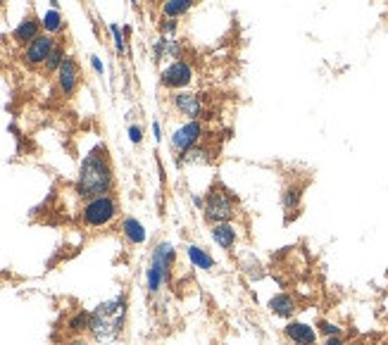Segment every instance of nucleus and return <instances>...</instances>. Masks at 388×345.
<instances>
[{
  "mask_svg": "<svg viewBox=\"0 0 388 345\" xmlns=\"http://www.w3.org/2000/svg\"><path fill=\"white\" fill-rule=\"evenodd\" d=\"M210 160H212V150L208 146H203V143H198V146H193L191 150H186L184 155H179V160H176V165H208Z\"/></svg>",
  "mask_w": 388,
  "mask_h": 345,
  "instance_id": "18",
  "label": "nucleus"
},
{
  "mask_svg": "<svg viewBox=\"0 0 388 345\" xmlns=\"http://www.w3.org/2000/svg\"><path fill=\"white\" fill-rule=\"evenodd\" d=\"M153 136H155V141H162V126H160V121H153Z\"/></svg>",
  "mask_w": 388,
  "mask_h": 345,
  "instance_id": "29",
  "label": "nucleus"
},
{
  "mask_svg": "<svg viewBox=\"0 0 388 345\" xmlns=\"http://www.w3.org/2000/svg\"><path fill=\"white\" fill-rule=\"evenodd\" d=\"M267 308H269V312L274 317L291 319V317L296 314V310H298V303H296V298H293L291 293H276V296L269 300Z\"/></svg>",
  "mask_w": 388,
  "mask_h": 345,
  "instance_id": "14",
  "label": "nucleus"
},
{
  "mask_svg": "<svg viewBox=\"0 0 388 345\" xmlns=\"http://www.w3.org/2000/svg\"><path fill=\"white\" fill-rule=\"evenodd\" d=\"M186 255L188 260H191V264L196 267V269H203V271H212L217 262H214V258L208 253L205 248H198V246H188L186 248Z\"/></svg>",
  "mask_w": 388,
  "mask_h": 345,
  "instance_id": "19",
  "label": "nucleus"
},
{
  "mask_svg": "<svg viewBox=\"0 0 388 345\" xmlns=\"http://www.w3.org/2000/svg\"><path fill=\"white\" fill-rule=\"evenodd\" d=\"M317 333L321 338H334V336H343V326L334 324L329 319H319L317 321Z\"/></svg>",
  "mask_w": 388,
  "mask_h": 345,
  "instance_id": "23",
  "label": "nucleus"
},
{
  "mask_svg": "<svg viewBox=\"0 0 388 345\" xmlns=\"http://www.w3.org/2000/svg\"><path fill=\"white\" fill-rule=\"evenodd\" d=\"M210 233H212V241L217 243V246L221 250H234L236 243H238V231L236 226L231 224V221H221V224H212V229H210Z\"/></svg>",
  "mask_w": 388,
  "mask_h": 345,
  "instance_id": "13",
  "label": "nucleus"
},
{
  "mask_svg": "<svg viewBox=\"0 0 388 345\" xmlns=\"http://www.w3.org/2000/svg\"><path fill=\"white\" fill-rule=\"evenodd\" d=\"M74 188L84 200L105 196V193H112L115 171H112V165H110L105 146L93 148L84 158V162H81V167H79V176H76Z\"/></svg>",
  "mask_w": 388,
  "mask_h": 345,
  "instance_id": "1",
  "label": "nucleus"
},
{
  "mask_svg": "<svg viewBox=\"0 0 388 345\" xmlns=\"http://www.w3.org/2000/svg\"><path fill=\"white\" fill-rule=\"evenodd\" d=\"M205 136V126L201 119H188L186 124H181L179 129L171 133V150L176 155H184L186 150H191L193 146L203 141Z\"/></svg>",
  "mask_w": 388,
  "mask_h": 345,
  "instance_id": "5",
  "label": "nucleus"
},
{
  "mask_svg": "<svg viewBox=\"0 0 388 345\" xmlns=\"http://www.w3.org/2000/svg\"><path fill=\"white\" fill-rule=\"evenodd\" d=\"M198 5V0H162L160 3V15L162 19H181Z\"/></svg>",
  "mask_w": 388,
  "mask_h": 345,
  "instance_id": "16",
  "label": "nucleus"
},
{
  "mask_svg": "<svg viewBox=\"0 0 388 345\" xmlns=\"http://www.w3.org/2000/svg\"><path fill=\"white\" fill-rule=\"evenodd\" d=\"M65 58H67V53H65V46L62 43H58V46L53 48V53L48 55L46 65H43V69L48 71V74H55V71L60 69V65L65 62Z\"/></svg>",
  "mask_w": 388,
  "mask_h": 345,
  "instance_id": "21",
  "label": "nucleus"
},
{
  "mask_svg": "<svg viewBox=\"0 0 388 345\" xmlns=\"http://www.w3.org/2000/svg\"><path fill=\"white\" fill-rule=\"evenodd\" d=\"M165 276L160 274L158 269H155V267H148L146 269V286H148V293H151V296H155V293H160V288L165 286Z\"/></svg>",
  "mask_w": 388,
  "mask_h": 345,
  "instance_id": "22",
  "label": "nucleus"
},
{
  "mask_svg": "<svg viewBox=\"0 0 388 345\" xmlns=\"http://www.w3.org/2000/svg\"><path fill=\"white\" fill-rule=\"evenodd\" d=\"M55 83H58V91L62 93L65 98L76 93V88H79V83H81V69H79V62H76L71 55H67L65 62L60 65V69L55 71Z\"/></svg>",
  "mask_w": 388,
  "mask_h": 345,
  "instance_id": "8",
  "label": "nucleus"
},
{
  "mask_svg": "<svg viewBox=\"0 0 388 345\" xmlns=\"http://www.w3.org/2000/svg\"><path fill=\"white\" fill-rule=\"evenodd\" d=\"M88 321H91V314H88V312H84V310H81V312H76V314H74V317H71V319H69L67 329H69L71 333H81V331H88Z\"/></svg>",
  "mask_w": 388,
  "mask_h": 345,
  "instance_id": "24",
  "label": "nucleus"
},
{
  "mask_svg": "<svg viewBox=\"0 0 388 345\" xmlns=\"http://www.w3.org/2000/svg\"><path fill=\"white\" fill-rule=\"evenodd\" d=\"M51 5H53V10H58V8H60V3H58V0H51Z\"/></svg>",
  "mask_w": 388,
  "mask_h": 345,
  "instance_id": "32",
  "label": "nucleus"
},
{
  "mask_svg": "<svg viewBox=\"0 0 388 345\" xmlns=\"http://www.w3.org/2000/svg\"><path fill=\"white\" fill-rule=\"evenodd\" d=\"M203 217L210 226L221 224V221H234L238 217V200L224 183H212L205 196Z\"/></svg>",
  "mask_w": 388,
  "mask_h": 345,
  "instance_id": "3",
  "label": "nucleus"
},
{
  "mask_svg": "<svg viewBox=\"0 0 388 345\" xmlns=\"http://www.w3.org/2000/svg\"><path fill=\"white\" fill-rule=\"evenodd\" d=\"M129 141L134 143V146H138V143L143 141V129L138 124H131L129 126Z\"/></svg>",
  "mask_w": 388,
  "mask_h": 345,
  "instance_id": "27",
  "label": "nucleus"
},
{
  "mask_svg": "<svg viewBox=\"0 0 388 345\" xmlns=\"http://www.w3.org/2000/svg\"><path fill=\"white\" fill-rule=\"evenodd\" d=\"M176 29H179V19H162L160 22V33H162V36H174L176 33Z\"/></svg>",
  "mask_w": 388,
  "mask_h": 345,
  "instance_id": "26",
  "label": "nucleus"
},
{
  "mask_svg": "<svg viewBox=\"0 0 388 345\" xmlns=\"http://www.w3.org/2000/svg\"><path fill=\"white\" fill-rule=\"evenodd\" d=\"M171 105H174L176 112L181 117H186V119H203V115H205V105L196 93L176 91L174 96H171Z\"/></svg>",
  "mask_w": 388,
  "mask_h": 345,
  "instance_id": "9",
  "label": "nucleus"
},
{
  "mask_svg": "<svg viewBox=\"0 0 388 345\" xmlns=\"http://www.w3.org/2000/svg\"><path fill=\"white\" fill-rule=\"evenodd\" d=\"M110 31H112V41H115V50H117V55H124L126 53V33L124 29H119L117 24L110 26Z\"/></svg>",
  "mask_w": 388,
  "mask_h": 345,
  "instance_id": "25",
  "label": "nucleus"
},
{
  "mask_svg": "<svg viewBox=\"0 0 388 345\" xmlns=\"http://www.w3.org/2000/svg\"><path fill=\"white\" fill-rule=\"evenodd\" d=\"M160 83L171 91H184L186 86L193 83V67L188 60H174L169 67H165L162 74H160Z\"/></svg>",
  "mask_w": 388,
  "mask_h": 345,
  "instance_id": "6",
  "label": "nucleus"
},
{
  "mask_svg": "<svg viewBox=\"0 0 388 345\" xmlns=\"http://www.w3.org/2000/svg\"><path fill=\"white\" fill-rule=\"evenodd\" d=\"M193 208H198V210H203L205 208V200L201 198V196H198V193H193Z\"/></svg>",
  "mask_w": 388,
  "mask_h": 345,
  "instance_id": "31",
  "label": "nucleus"
},
{
  "mask_svg": "<svg viewBox=\"0 0 388 345\" xmlns=\"http://www.w3.org/2000/svg\"><path fill=\"white\" fill-rule=\"evenodd\" d=\"M41 33H43L41 19H36L34 15H29V17H24V19H22L19 24H17V29L12 31V41L17 43V46L26 48L31 41H34V38L41 36Z\"/></svg>",
  "mask_w": 388,
  "mask_h": 345,
  "instance_id": "12",
  "label": "nucleus"
},
{
  "mask_svg": "<svg viewBox=\"0 0 388 345\" xmlns=\"http://www.w3.org/2000/svg\"><path fill=\"white\" fill-rule=\"evenodd\" d=\"M176 260V250L171 248V243H158L153 250V258H151V267L160 271L165 276V281L169 283L171 279V267H174Z\"/></svg>",
  "mask_w": 388,
  "mask_h": 345,
  "instance_id": "10",
  "label": "nucleus"
},
{
  "mask_svg": "<svg viewBox=\"0 0 388 345\" xmlns=\"http://www.w3.org/2000/svg\"><path fill=\"white\" fill-rule=\"evenodd\" d=\"M303 191H305L303 183H288L284 188V193H281V208H284V212L288 214V219H291L293 214H298V210H301Z\"/></svg>",
  "mask_w": 388,
  "mask_h": 345,
  "instance_id": "15",
  "label": "nucleus"
},
{
  "mask_svg": "<svg viewBox=\"0 0 388 345\" xmlns=\"http://www.w3.org/2000/svg\"><path fill=\"white\" fill-rule=\"evenodd\" d=\"M284 336L291 345H317V331L305 321H288L284 326Z\"/></svg>",
  "mask_w": 388,
  "mask_h": 345,
  "instance_id": "11",
  "label": "nucleus"
},
{
  "mask_svg": "<svg viewBox=\"0 0 388 345\" xmlns=\"http://www.w3.org/2000/svg\"><path fill=\"white\" fill-rule=\"evenodd\" d=\"M119 217V200L112 193H105V196L88 198L81 208V224L86 229H103L110 226Z\"/></svg>",
  "mask_w": 388,
  "mask_h": 345,
  "instance_id": "4",
  "label": "nucleus"
},
{
  "mask_svg": "<svg viewBox=\"0 0 388 345\" xmlns=\"http://www.w3.org/2000/svg\"><path fill=\"white\" fill-rule=\"evenodd\" d=\"M58 38L51 36V33H41L38 38H34V41L29 43V46L24 48V53H22V62H24L26 67H43L48 60V55L53 53V48L58 46Z\"/></svg>",
  "mask_w": 388,
  "mask_h": 345,
  "instance_id": "7",
  "label": "nucleus"
},
{
  "mask_svg": "<svg viewBox=\"0 0 388 345\" xmlns=\"http://www.w3.org/2000/svg\"><path fill=\"white\" fill-rule=\"evenodd\" d=\"M121 233H124V238L131 246H143V243L148 241L146 226H143L136 217H124V219H121Z\"/></svg>",
  "mask_w": 388,
  "mask_h": 345,
  "instance_id": "17",
  "label": "nucleus"
},
{
  "mask_svg": "<svg viewBox=\"0 0 388 345\" xmlns=\"http://www.w3.org/2000/svg\"><path fill=\"white\" fill-rule=\"evenodd\" d=\"M126 321V298L117 296L108 303H101L91 312L88 321V333L96 338L98 343H112L119 338L121 329Z\"/></svg>",
  "mask_w": 388,
  "mask_h": 345,
  "instance_id": "2",
  "label": "nucleus"
},
{
  "mask_svg": "<svg viewBox=\"0 0 388 345\" xmlns=\"http://www.w3.org/2000/svg\"><path fill=\"white\" fill-rule=\"evenodd\" d=\"M160 3H162V0H160Z\"/></svg>",
  "mask_w": 388,
  "mask_h": 345,
  "instance_id": "34",
  "label": "nucleus"
},
{
  "mask_svg": "<svg viewBox=\"0 0 388 345\" xmlns=\"http://www.w3.org/2000/svg\"><path fill=\"white\" fill-rule=\"evenodd\" d=\"M41 29H43V33H51V36H58V33L65 29L62 15H60L58 10H48V12L41 17Z\"/></svg>",
  "mask_w": 388,
  "mask_h": 345,
  "instance_id": "20",
  "label": "nucleus"
},
{
  "mask_svg": "<svg viewBox=\"0 0 388 345\" xmlns=\"http://www.w3.org/2000/svg\"><path fill=\"white\" fill-rule=\"evenodd\" d=\"M324 345H346L343 336H334V338H324Z\"/></svg>",
  "mask_w": 388,
  "mask_h": 345,
  "instance_id": "30",
  "label": "nucleus"
},
{
  "mask_svg": "<svg viewBox=\"0 0 388 345\" xmlns=\"http://www.w3.org/2000/svg\"><path fill=\"white\" fill-rule=\"evenodd\" d=\"M91 67H93V71H96L98 76L105 74V67H103V62H101V58H98V55H91Z\"/></svg>",
  "mask_w": 388,
  "mask_h": 345,
  "instance_id": "28",
  "label": "nucleus"
},
{
  "mask_svg": "<svg viewBox=\"0 0 388 345\" xmlns=\"http://www.w3.org/2000/svg\"><path fill=\"white\" fill-rule=\"evenodd\" d=\"M131 3H134V5H138V0H131Z\"/></svg>",
  "mask_w": 388,
  "mask_h": 345,
  "instance_id": "33",
  "label": "nucleus"
}]
</instances>
